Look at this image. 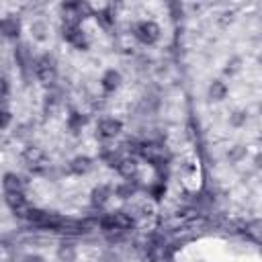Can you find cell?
Returning a JSON list of instances; mask_svg holds the SVG:
<instances>
[{
  "label": "cell",
  "mask_w": 262,
  "mask_h": 262,
  "mask_svg": "<svg viewBox=\"0 0 262 262\" xmlns=\"http://www.w3.org/2000/svg\"><path fill=\"white\" fill-rule=\"evenodd\" d=\"M70 170L76 172V174H84L90 170V160L88 158H76L72 164H70Z\"/></svg>",
  "instance_id": "13"
},
{
  "label": "cell",
  "mask_w": 262,
  "mask_h": 262,
  "mask_svg": "<svg viewBox=\"0 0 262 262\" xmlns=\"http://www.w3.org/2000/svg\"><path fill=\"white\" fill-rule=\"evenodd\" d=\"M7 203L13 209V213L19 215V217H27L29 211H31V207H29L27 199L23 196V192L21 194H7Z\"/></svg>",
  "instance_id": "5"
},
{
  "label": "cell",
  "mask_w": 262,
  "mask_h": 262,
  "mask_svg": "<svg viewBox=\"0 0 262 262\" xmlns=\"http://www.w3.org/2000/svg\"><path fill=\"white\" fill-rule=\"evenodd\" d=\"M119 80H121V76H119L115 70H111V72L105 74V78H103V86H105L107 90H115V88L119 86Z\"/></svg>",
  "instance_id": "14"
},
{
  "label": "cell",
  "mask_w": 262,
  "mask_h": 262,
  "mask_svg": "<svg viewBox=\"0 0 262 262\" xmlns=\"http://www.w3.org/2000/svg\"><path fill=\"white\" fill-rule=\"evenodd\" d=\"M25 160H27V164L31 168H37L45 162V156H43V152L39 148H31V150L25 152Z\"/></svg>",
  "instance_id": "9"
},
{
  "label": "cell",
  "mask_w": 262,
  "mask_h": 262,
  "mask_svg": "<svg viewBox=\"0 0 262 262\" xmlns=\"http://www.w3.org/2000/svg\"><path fill=\"white\" fill-rule=\"evenodd\" d=\"M109 194H111V190H109L107 186L94 188V190H92V203H94V205H105L107 199H109Z\"/></svg>",
  "instance_id": "12"
},
{
  "label": "cell",
  "mask_w": 262,
  "mask_h": 262,
  "mask_svg": "<svg viewBox=\"0 0 262 262\" xmlns=\"http://www.w3.org/2000/svg\"><path fill=\"white\" fill-rule=\"evenodd\" d=\"M35 74L45 84L53 82V78H55V61L51 57H47V55L41 57V59H37L35 61Z\"/></svg>",
  "instance_id": "3"
},
{
  "label": "cell",
  "mask_w": 262,
  "mask_h": 262,
  "mask_svg": "<svg viewBox=\"0 0 262 262\" xmlns=\"http://www.w3.org/2000/svg\"><path fill=\"white\" fill-rule=\"evenodd\" d=\"M131 217L127 213H113V215H107L101 219V225L103 229H107V232H125L127 227H131Z\"/></svg>",
  "instance_id": "1"
},
{
  "label": "cell",
  "mask_w": 262,
  "mask_h": 262,
  "mask_svg": "<svg viewBox=\"0 0 262 262\" xmlns=\"http://www.w3.org/2000/svg\"><path fill=\"white\" fill-rule=\"evenodd\" d=\"M98 21H101V25H105V27H109V25L113 23V17H111V11H105V13H101V15H98Z\"/></svg>",
  "instance_id": "16"
},
{
  "label": "cell",
  "mask_w": 262,
  "mask_h": 262,
  "mask_svg": "<svg viewBox=\"0 0 262 262\" xmlns=\"http://www.w3.org/2000/svg\"><path fill=\"white\" fill-rule=\"evenodd\" d=\"M152 192H154V194H156V199H160V194H162V192H164V186H156V188H154V190H152Z\"/></svg>",
  "instance_id": "20"
},
{
  "label": "cell",
  "mask_w": 262,
  "mask_h": 262,
  "mask_svg": "<svg viewBox=\"0 0 262 262\" xmlns=\"http://www.w3.org/2000/svg\"><path fill=\"white\" fill-rule=\"evenodd\" d=\"M0 31L5 33L7 37H17L19 35V21L17 19H3L0 21Z\"/></svg>",
  "instance_id": "10"
},
{
  "label": "cell",
  "mask_w": 262,
  "mask_h": 262,
  "mask_svg": "<svg viewBox=\"0 0 262 262\" xmlns=\"http://www.w3.org/2000/svg\"><path fill=\"white\" fill-rule=\"evenodd\" d=\"M27 262H41V258H27Z\"/></svg>",
  "instance_id": "21"
},
{
  "label": "cell",
  "mask_w": 262,
  "mask_h": 262,
  "mask_svg": "<svg viewBox=\"0 0 262 262\" xmlns=\"http://www.w3.org/2000/svg\"><path fill=\"white\" fill-rule=\"evenodd\" d=\"M134 35L142 41V43H154L160 37V29L156 23L152 21H142L134 27Z\"/></svg>",
  "instance_id": "2"
},
{
  "label": "cell",
  "mask_w": 262,
  "mask_h": 262,
  "mask_svg": "<svg viewBox=\"0 0 262 262\" xmlns=\"http://www.w3.org/2000/svg\"><path fill=\"white\" fill-rule=\"evenodd\" d=\"M82 123H84V119H82V117H78V115H74V117L70 119V125H72V129H78Z\"/></svg>",
  "instance_id": "19"
},
{
  "label": "cell",
  "mask_w": 262,
  "mask_h": 262,
  "mask_svg": "<svg viewBox=\"0 0 262 262\" xmlns=\"http://www.w3.org/2000/svg\"><path fill=\"white\" fill-rule=\"evenodd\" d=\"M43 31H45V27H43L41 23H35V25H33V33H35V37H37V39H43V37H45V33H43Z\"/></svg>",
  "instance_id": "18"
},
{
  "label": "cell",
  "mask_w": 262,
  "mask_h": 262,
  "mask_svg": "<svg viewBox=\"0 0 262 262\" xmlns=\"http://www.w3.org/2000/svg\"><path fill=\"white\" fill-rule=\"evenodd\" d=\"M61 35H63V39H66V41L74 43V45H76V47H80V49H84V47H86V39H84V35L80 33L78 25L63 23V27H61Z\"/></svg>",
  "instance_id": "4"
},
{
  "label": "cell",
  "mask_w": 262,
  "mask_h": 262,
  "mask_svg": "<svg viewBox=\"0 0 262 262\" xmlns=\"http://www.w3.org/2000/svg\"><path fill=\"white\" fill-rule=\"evenodd\" d=\"M140 154H142L146 160H150V162H160L162 156H164V150H162V146H158V144H142V146H140Z\"/></svg>",
  "instance_id": "7"
},
{
  "label": "cell",
  "mask_w": 262,
  "mask_h": 262,
  "mask_svg": "<svg viewBox=\"0 0 262 262\" xmlns=\"http://www.w3.org/2000/svg\"><path fill=\"white\" fill-rule=\"evenodd\" d=\"M121 131V121L117 119H103L98 123V136L101 138H115Z\"/></svg>",
  "instance_id": "6"
},
{
  "label": "cell",
  "mask_w": 262,
  "mask_h": 262,
  "mask_svg": "<svg viewBox=\"0 0 262 262\" xmlns=\"http://www.w3.org/2000/svg\"><path fill=\"white\" fill-rule=\"evenodd\" d=\"M119 172L123 174V176H127V178H131L136 172H138V164H136V160H131V158H125V160H121L119 162Z\"/></svg>",
  "instance_id": "11"
},
{
  "label": "cell",
  "mask_w": 262,
  "mask_h": 262,
  "mask_svg": "<svg viewBox=\"0 0 262 262\" xmlns=\"http://www.w3.org/2000/svg\"><path fill=\"white\" fill-rule=\"evenodd\" d=\"M223 94H225V86L221 84V82H213V86H211V96L213 98H223Z\"/></svg>",
  "instance_id": "15"
},
{
  "label": "cell",
  "mask_w": 262,
  "mask_h": 262,
  "mask_svg": "<svg viewBox=\"0 0 262 262\" xmlns=\"http://www.w3.org/2000/svg\"><path fill=\"white\" fill-rule=\"evenodd\" d=\"M9 123H11V115H9V111H7V109H0V129L7 127Z\"/></svg>",
  "instance_id": "17"
},
{
  "label": "cell",
  "mask_w": 262,
  "mask_h": 262,
  "mask_svg": "<svg viewBox=\"0 0 262 262\" xmlns=\"http://www.w3.org/2000/svg\"><path fill=\"white\" fill-rule=\"evenodd\" d=\"M3 184H5L7 194H21L23 188H25V182H23L21 176H17V174H7Z\"/></svg>",
  "instance_id": "8"
}]
</instances>
